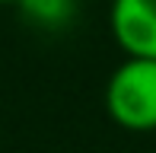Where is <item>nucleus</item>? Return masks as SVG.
Listing matches in <instances>:
<instances>
[{"label":"nucleus","mask_w":156,"mask_h":153,"mask_svg":"<svg viewBox=\"0 0 156 153\" xmlns=\"http://www.w3.org/2000/svg\"><path fill=\"white\" fill-rule=\"evenodd\" d=\"M105 109L124 131H156V61H121L105 86Z\"/></svg>","instance_id":"f257e3e1"},{"label":"nucleus","mask_w":156,"mask_h":153,"mask_svg":"<svg viewBox=\"0 0 156 153\" xmlns=\"http://www.w3.org/2000/svg\"><path fill=\"white\" fill-rule=\"evenodd\" d=\"M108 26L127 58L156 61V0H112Z\"/></svg>","instance_id":"f03ea898"},{"label":"nucleus","mask_w":156,"mask_h":153,"mask_svg":"<svg viewBox=\"0 0 156 153\" xmlns=\"http://www.w3.org/2000/svg\"><path fill=\"white\" fill-rule=\"evenodd\" d=\"M19 13L38 29H64L80 10V0H16Z\"/></svg>","instance_id":"7ed1b4c3"},{"label":"nucleus","mask_w":156,"mask_h":153,"mask_svg":"<svg viewBox=\"0 0 156 153\" xmlns=\"http://www.w3.org/2000/svg\"><path fill=\"white\" fill-rule=\"evenodd\" d=\"M0 3H16V0H0Z\"/></svg>","instance_id":"20e7f679"}]
</instances>
